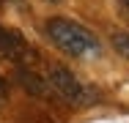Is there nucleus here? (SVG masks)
<instances>
[{"mask_svg": "<svg viewBox=\"0 0 129 123\" xmlns=\"http://www.w3.org/2000/svg\"><path fill=\"white\" fill-rule=\"evenodd\" d=\"M47 36H50L52 44L58 49H63L66 55H74V57H93V55H99L96 36L88 27L72 22V19H60V17L50 19L47 22Z\"/></svg>", "mask_w": 129, "mask_h": 123, "instance_id": "nucleus-1", "label": "nucleus"}, {"mask_svg": "<svg viewBox=\"0 0 129 123\" xmlns=\"http://www.w3.org/2000/svg\"><path fill=\"white\" fill-rule=\"evenodd\" d=\"M47 85H50L58 96H63L69 104H77V107L93 104V101L99 98L91 85L80 82L69 69H63V66H58V63H50V66H47Z\"/></svg>", "mask_w": 129, "mask_h": 123, "instance_id": "nucleus-2", "label": "nucleus"}, {"mask_svg": "<svg viewBox=\"0 0 129 123\" xmlns=\"http://www.w3.org/2000/svg\"><path fill=\"white\" fill-rule=\"evenodd\" d=\"M0 55L6 60L17 63V66H25L30 60V55H33V49H30V44L25 41V36L19 30H11V27L0 25Z\"/></svg>", "mask_w": 129, "mask_h": 123, "instance_id": "nucleus-3", "label": "nucleus"}, {"mask_svg": "<svg viewBox=\"0 0 129 123\" xmlns=\"http://www.w3.org/2000/svg\"><path fill=\"white\" fill-rule=\"evenodd\" d=\"M17 79L25 85L30 93H39V96H41V93H47V82H44L39 74H33L30 69H25V66H19V71H17Z\"/></svg>", "mask_w": 129, "mask_h": 123, "instance_id": "nucleus-4", "label": "nucleus"}, {"mask_svg": "<svg viewBox=\"0 0 129 123\" xmlns=\"http://www.w3.org/2000/svg\"><path fill=\"white\" fill-rule=\"evenodd\" d=\"M113 47L118 49L124 57H129V33H121V30H118V33L113 36Z\"/></svg>", "mask_w": 129, "mask_h": 123, "instance_id": "nucleus-5", "label": "nucleus"}, {"mask_svg": "<svg viewBox=\"0 0 129 123\" xmlns=\"http://www.w3.org/2000/svg\"><path fill=\"white\" fill-rule=\"evenodd\" d=\"M6 98H8V88H6V82L0 79V107L6 104Z\"/></svg>", "mask_w": 129, "mask_h": 123, "instance_id": "nucleus-6", "label": "nucleus"}, {"mask_svg": "<svg viewBox=\"0 0 129 123\" xmlns=\"http://www.w3.org/2000/svg\"><path fill=\"white\" fill-rule=\"evenodd\" d=\"M50 3H60V0H50Z\"/></svg>", "mask_w": 129, "mask_h": 123, "instance_id": "nucleus-7", "label": "nucleus"}, {"mask_svg": "<svg viewBox=\"0 0 129 123\" xmlns=\"http://www.w3.org/2000/svg\"><path fill=\"white\" fill-rule=\"evenodd\" d=\"M124 6H129V0H124Z\"/></svg>", "mask_w": 129, "mask_h": 123, "instance_id": "nucleus-8", "label": "nucleus"}, {"mask_svg": "<svg viewBox=\"0 0 129 123\" xmlns=\"http://www.w3.org/2000/svg\"><path fill=\"white\" fill-rule=\"evenodd\" d=\"M0 3H6V0H0Z\"/></svg>", "mask_w": 129, "mask_h": 123, "instance_id": "nucleus-9", "label": "nucleus"}]
</instances>
